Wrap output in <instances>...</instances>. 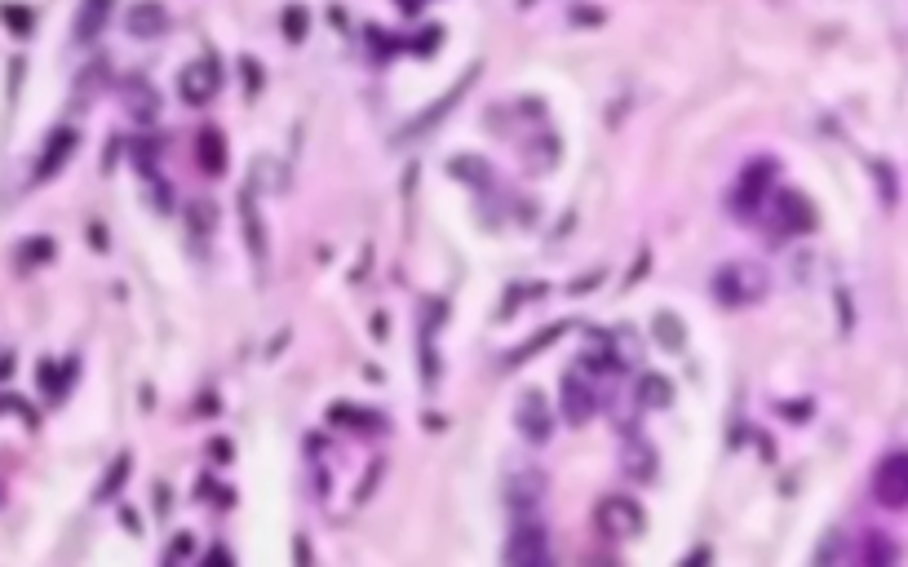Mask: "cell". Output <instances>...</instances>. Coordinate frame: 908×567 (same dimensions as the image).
Segmentation results:
<instances>
[{"label":"cell","mask_w":908,"mask_h":567,"mask_svg":"<svg viewBox=\"0 0 908 567\" xmlns=\"http://www.w3.org/2000/svg\"><path fill=\"white\" fill-rule=\"evenodd\" d=\"M714 293L727 306H749V302H758V297L767 293V275H762V266H753V262H731V266H722V271H718Z\"/></svg>","instance_id":"cell-1"},{"label":"cell","mask_w":908,"mask_h":567,"mask_svg":"<svg viewBox=\"0 0 908 567\" xmlns=\"http://www.w3.org/2000/svg\"><path fill=\"white\" fill-rule=\"evenodd\" d=\"M873 497L886 510H908V452H891L873 470Z\"/></svg>","instance_id":"cell-2"},{"label":"cell","mask_w":908,"mask_h":567,"mask_svg":"<svg viewBox=\"0 0 908 567\" xmlns=\"http://www.w3.org/2000/svg\"><path fill=\"white\" fill-rule=\"evenodd\" d=\"M643 510H638V501L634 497H603L598 501V528H603L607 536H638L643 532Z\"/></svg>","instance_id":"cell-3"},{"label":"cell","mask_w":908,"mask_h":567,"mask_svg":"<svg viewBox=\"0 0 908 567\" xmlns=\"http://www.w3.org/2000/svg\"><path fill=\"white\" fill-rule=\"evenodd\" d=\"M213 89H218V71H213V58H209V63L187 67V71H182V80H178V94H182V102H191V107L209 102Z\"/></svg>","instance_id":"cell-4"},{"label":"cell","mask_w":908,"mask_h":567,"mask_svg":"<svg viewBox=\"0 0 908 567\" xmlns=\"http://www.w3.org/2000/svg\"><path fill=\"white\" fill-rule=\"evenodd\" d=\"M164 27H169V14H164L160 0H138V5L129 9V32L133 36L156 40V36H164Z\"/></svg>","instance_id":"cell-5"},{"label":"cell","mask_w":908,"mask_h":567,"mask_svg":"<svg viewBox=\"0 0 908 567\" xmlns=\"http://www.w3.org/2000/svg\"><path fill=\"white\" fill-rule=\"evenodd\" d=\"M71 151H76V133H71V129H58L54 138H49V147H45V156H40V164H36V182H49V178H54V173L67 164Z\"/></svg>","instance_id":"cell-6"},{"label":"cell","mask_w":908,"mask_h":567,"mask_svg":"<svg viewBox=\"0 0 908 567\" xmlns=\"http://www.w3.org/2000/svg\"><path fill=\"white\" fill-rule=\"evenodd\" d=\"M594 404H598L594 390L585 386L581 377H567V381H563V417H567V421H576V426H581V421L594 412Z\"/></svg>","instance_id":"cell-7"},{"label":"cell","mask_w":908,"mask_h":567,"mask_svg":"<svg viewBox=\"0 0 908 567\" xmlns=\"http://www.w3.org/2000/svg\"><path fill=\"white\" fill-rule=\"evenodd\" d=\"M107 18H111V0H80V14H76V40L80 45H89V40L102 32Z\"/></svg>","instance_id":"cell-8"},{"label":"cell","mask_w":908,"mask_h":567,"mask_svg":"<svg viewBox=\"0 0 908 567\" xmlns=\"http://www.w3.org/2000/svg\"><path fill=\"white\" fill-rule=\"evenodd\" d=\"M240 226L249 231V249L257 262H266V231H262V218L253 209V195H240Z\"/></svg>","instance_id":"cell-9"},{"label":"cell","mask_w":908,"mask_h":567,"mask_svg":"<svg viewBox=\"0 0 908 567\" xmlns=\"http://www.w3.org/2000/svg\"><path fill=\"white\" fill-rule=\"evenodd\" d=\"M519 421H523V435L532 439H545L550 435V417H545V399L541 395H528L519 404Z\"/></svg>","instance_id":"cell-10"},{"label":"cell","mask_w":908,"mask_h":567,"mask_svg":"<svg viewBox=\"0 0 908 567\" xmlns=\"http://www.w3.org/2000/svg\"><path fill=\"white\" fill-rule=\"evenodd\" d=\"M505 559H510V563H545V559H550V550H545L541 532H519V541L505 550Z\"/></svg>","instance_id":"cell-11"},{"label":"cell","mask_w":908,"mask_h":567,"mask_svg":"<svg viewBox=\"0 0 908 567\" xmlns=\"http://www.w3.org/2000/svg\"><path fill=\"white\" fill-rule=\"evenodd\" d=\"M200 164H204L209 173H222V169H226V142H222L218 129L200 133Z\"/></svg>","instance_id":"cell-12"},{"label":"cell","mask_w":908,"mask_h":567,"mask_svg":"<svg viewBox=\"0 0 908 567\" xmlns=\"http://www.w3.org/2000/svg\"><path fill=\"white\" fill-rule=\"evenodd\" d=\"M125 474H129V457H120V461H116V466H111V474H107V483H102V488H98V501H107V497H111V492H116V488H120V483H125Z\"/></svg>","instance_id":"cell-13"},{"label":"cell","mask_w":908,"mask_h":567,"mask_svg":"<svg viewBox=\"0 0 908 567\" xmlns=\"http://www.w3.org/2000/svg\"><path fill=\"white\" fill-rule=\"evenodd\" d=\"M895 559V545H886L882 536H869V550H864V563H886Z\"/></svg>","instance_id":"cell-14"},{"label":"cell","mask_w":908,"mask_h":567,"mask_svg":"<svg viewBox=\"0 0 908 567\" xmlns=\"http://www.w3.org/2000/svg\"><path fill=\"white\" fill-rule=\"evenodd\" d=\"M0 18H5V23L14 27V32H27V27H32V14H27V9H14V5L0 9Z\"/></svg>","instance_id":"cell-15"},{"label":"cell","mask_w":908,"mask_h":567,"mask_svg":"<svg viewBox=\"0 0 908 567\" xmlns=\"http://www.w3.org/2000/svg\"><path fill=\"white\" fill-rule=\"evenodd\" d=\"M665 381H656V377H647V404H665Z\"/></svg>","instance_id":"cell-16"},{"label":"cell","mask_w":908,"mask_h":567,"mask_svg":"<svg viewBox=\"0 0 908 567\" xmlns=\"http://www.w3.org/2000/svg\"><path fill=\"white\" fill-rule=\"evenodd\" d=\"M288 32H293V40L302 36V14H297V9H293V14H288Z\"/></svg>","instance_id":"cell-17"}]
</instances>
